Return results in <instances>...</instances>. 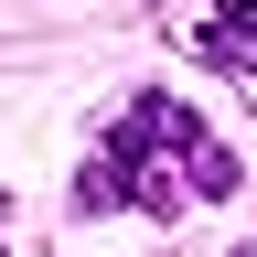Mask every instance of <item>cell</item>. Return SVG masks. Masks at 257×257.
I'll list each match as a JSON object with an SVG mask.
<instances>
[{
	"label": "cell",
	"instance_id": "1",
	"mask_svg": "<svg viewBox=\"0 0 257 257\" xmlns=\"http://www.w3.org/2000/svg\"><path fill=\"white\" fill-rule=\"evenodd\" d=\"M204 193H236V150L204 140V118H193L182 96H140V107L118 118V140L96 150V172L75 182V204L86 214H107V204L182 214V204H204Z\"/></svg>",
	"mask_w": 257,
	"mask_h": 257
}]
</instances>
